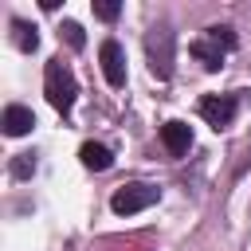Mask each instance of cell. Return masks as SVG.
I'll return each mask as SVG.
<instances>
[{
  "mask_svg": "<svg viewBox=\"0 0 251 251\" xmlns=\"http://www.w3.org/2000/svg\"><path fill=\"white\" fill-rule=\"evenodd\" d=\"M161 141H165V149H169L173 157H184V153L192 149V126L180 122V118H173V122L161 126Z\"/></svg>",
  "mask_w": 251,
  "mask_h": 251,
  "instance_id": "ba28073f",
  "label": "cell"
},
{
  "mask_svg": "<svg viewBox=\"0 0 251 251\" xmlns=\"http://www.w3.org/2000/svg\"><path fill=\"white\" fill-rule=\"evenodd\" d=\"M98 63H102V75H106V82H110L114 90L126 86V51H122L118 39H102V47H98Z\"/></svg>",
  "mask_w": 251,
  "mask_h": 251,
  "instance_id": "8992f818",
  "label": "cell"
},
{
  "mask_svg": "<svg viewBox=\"0 0 251 251\" xmlns=\"http://www.w3.org/2000/svg\"><path fill=\"white\" fill-rule=\"evenodd\" d=\"M227 51H235V31L227 24H212L200 39H192V55L200 59L204 71H220L224 59H227Z\"/></svg>",
  "mask_w": 251,
  "mask_h": 251,
  "instance_id": "7a4b0ae2",
  "label": "cell"
},
{
  "mask_svg": "<svg viewBox=\"0 0 251 251\" xmlns=\"http://www.w3.org/2000/svg\"><path fill=\"white\" fill-rule=\"evenodd\" d=\"M78 157H82V165H86V169H94V173H106V169L114 165V153H110L102 141H82Z\"/></svg>",
  "mask_w": 251,
  "mask_h": 251,
  "instance_id": "9c48e42d",
  "label": "cell"
},
{
  "mask_svg": "<svg viewBox=\"0 0 251 251\" xmlns=\"http://www.w3.org/2000/svg\"><path fill=\"white\" fill-rule=\"evenodd\" d=\"M0 126H4V133H8V137H24V133H31L35 114H31V106H24V102H8V106H4Z\"/></svg>",
  "mask_w": 251,
  "mask_h": 251,
  "instance_id": "52a82bcc",
  "label": "cell"
},
{
  "mask_svg": "<svg viewBox=\"0 0 251 251\" xmlns=\"http://www.w3.org/2000/svg\"><path fill=\"white\" fill-rule=\"evenodd\" d=\"M157 188L153 184H145V180H133V184H122L114 196H110V208L118 212V216H137V212H145L149 204H157Z\"/></svg>",
  "mask_w": 251,
  "mask_h": 251,
  "instance_id": "277c9868",
  "label": "cell"
},
{
  "mask_svg": "<svg viewBox=\"0 0 251 251\" xmlns=\"http://www.w3.org/2000/svg\"><path fill=\"white\" fill-rule=\"evenodd\" d=\"M196 110L212 129H227L235 122V114H239V94H204L196 102Z\"/></svg>",
  "mask_w": 251,
  "mask_h": 251,
  "instance_id": "5b68a950",
  "label": "cell"
},
{
  "mask_svg": "<svg viewBox=\"0 0 251 251\" xmlns=\"http://www.w3.org/2000/svg\"><path fill=\"white\" fill-rule=\"evenodd\" d=\"M145 55H149V71L165 82V78L173 75V59H176V35H173L169 24L149 27V35H145Z\"/></svg>",
  "mask_w": 251,
  "mask_h": 251,
  "instance_id": "3957f363",
  "label": "cell"
},
{
  "mask_svg": "<svg viewBox=\"0 0 251 251\" xmlns=\"http://www.w3.org/2000/svg\"><path fill=\"white\" fill-rule=\"evenodd\" d=\"M43 94H47V102L59 114H71V106L78 98V82H75V75H71V67L63 59H47V67H43Z\"/></svg>",
  "mask_w": 251,
  "mask_h": 251,
  "instance_id": "6da1fadb",
  "label": "cell"
},
{
  "mask_svg": "<svg viewBox=\"0 0 251 251\" xmlns=\"http://www.w3.org/2000/svg\"><path fill=\"white\" fill-rule=\"evenodd\" d=\"M12 39H16V47H20V51H35V47H39L35 24H27V20H12Z\"/></svg>",
  "mask_w": 251,
  "mask_h": 251,
  "instance_id": "30bf717a",
  "label": "cell"
},
{
  "mask_svg": "<svg viewBox=\"0 0 251 251\" xmlns=\"http://www.w3.org/2000/svg\"><path fill=\"white\" fill-rule=\"evenodd\" d=\"M59 35H63V39H67V43H71L75 51H78V47L86 43V31H82V27L75 24V20H63V24H59Z\"/></svg>",
  "mask_w": 251,
  "mask_h": 251,
  "instance_id": "7c38bea8",
  "label": "cell"
},
{
  "mask_svg": "<svg viewBox=\"0 0 251 251\" xmlns=\"http://www.w3.org/2000/svg\"><path fill=\"white\" fill-rule=\"evenodd\" d=\"M35 165H39L35 153H16V157H12V176H16V180H27V176L35 173Z\"/></svg>",
  "mask_w": 251,
  "mask_h": 251,
  "instance_id": "8fae6325",
  "label": "cell"
},
{
  "mask_svg": "<svg viewBox=\"0 0 251 251\" xmlns=\"http://www.w3.org/2000/svg\"><path fill=\"white\" fill-rule=\"evenodd\" d=\"M94 16L106 20V24H114V20L122 16V4H118V0H94Z\"/></svg>",
  "mask_w": 251,
  "mask_h": 251,
  "instance_id": "4fadbf2b",
  "label": "cell"
}]
</instances>
